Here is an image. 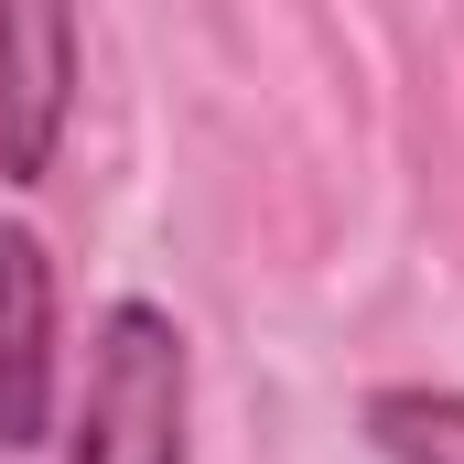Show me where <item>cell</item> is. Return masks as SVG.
Wrapping results in <instances>:
<instances>
[{"mask_svg":"<svg viewBox=\"0 0 464 464\" xmlns=\"http://www.w3.org/2000/svg\"><path fill=\"white\" fill-rule=\"evenodd\" d=\"M184 411H195V356L162 303H109L87 335V389L65 464H184Z\"/></svg>","mask_w":464,"mask_h":464,"instance_id":"1","label":"cell"},{"mask_svg":"<svg viewBox=\"0 0 464 464\" xmlns=\"http://www.w3.org/2000/svg\"><path fill=\"white\" fill-rule=\"evenodd\" d=\"M76 109V0H0V173L44 184Z\"/></svg>","mask_w":464,"mask_h":464,"instance_id":"2","label":"cell"},{"mask_svg":"<svg viewBox=\"0 0 464 464\" xmlns=\"http://www.w3.org/2000/svg\"><path fill=\"white\" fill-rule=\"evenodd\" d=\"M54 432V259L33 227H0V454Z\"/></svg>","mask_w":464,"mask_h":464,"instance_id":"3","label":"cell"},{"mask_svg":"<svg viewBox=\"0 0 464 464\" xmlns=\"http://www.w3.org/2000/svg\"><path fill=\"white\" fill-rule=\"evenodd\" d=\"M367 443L389 464H464V389H367Z\"/></svg>","mask_w":464,"mask_h":464,"instance_id":"4","label":"cell"}]
</instances>
